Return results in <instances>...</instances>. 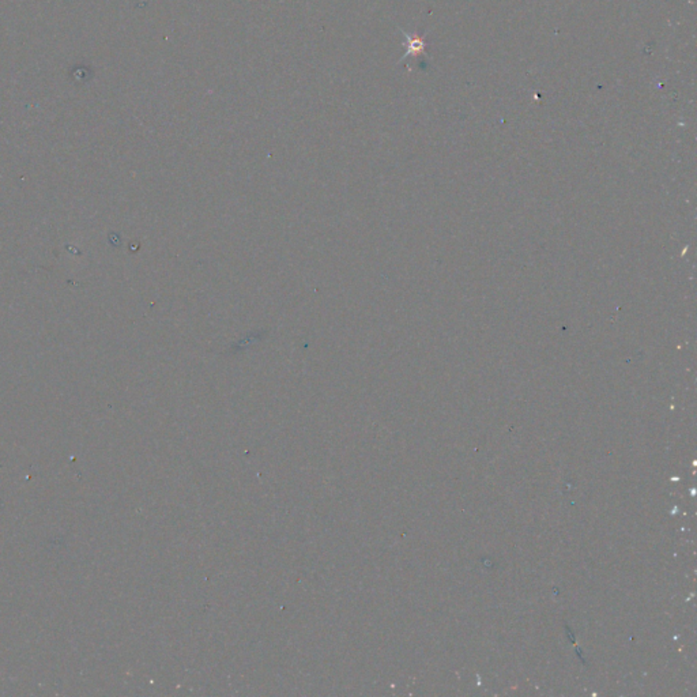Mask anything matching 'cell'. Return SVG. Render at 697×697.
<instances>
[{
    "instance_id": "6da1fadb",
    "label": "cell",
    "mask_w": 697,
    "mask_h": 697,
    "mask_svg": "<svg viewBox=\"0 0 697 697\" xmlns=\"http://www.w3.org/2000/svg\"><path fill=\"white\" fill-rule=\"evenodd\" d=\"M405 36L407 37L409 44H410L409 45V49L406 52V56H409L410 54H419L425 48V42L422 40H419V38H412L410 36H407V35H405Z\"/></svg>"
}]
</instances>
